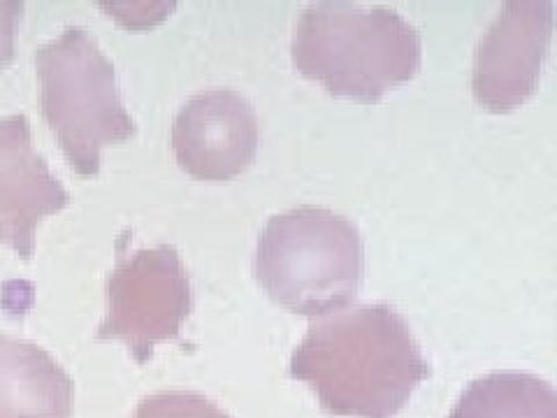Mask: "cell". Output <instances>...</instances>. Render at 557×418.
<instances>
[{
  "mask_svg": "<svg viewBox=\"0 0 557 418\" xmlns=\"http://www.w3.org/2000/svg\"><path fill=\"white\" fill-rule=\"evenodd\" d=\"M73 379L42 346L0 335V418H70Z\"/></svg>",
  "mask_w": 557,
  "mask_h": 418,
  "instance_id": "obj_9",
  "label": "cell"
},
{
  "mask_svg": "<svg viewBox=\"0 0 557 418\" xmlns=\"http://www.w3.org/2000/svg\"><path fill=\"white\" fill-rule=\"evenodd\" d=\"M288 374L330 414L395 418L430 377V362L403 314L376 303L311 323Z\"/></svg>",
  "mask_w": 557,
  "mask_h": 418,
  "instance_id": "obj_1",
  "label": "cell"
},
{
  "mask_svg": "<svg viewBox=\"0 0 557 418\" xmlns=\"http://www.w3.org/2000/svg\"><path fill=\"white\" fill-rule=\"evenodd\" d=\"M133 418H231L212 399L194 391H163L139 399Z\"/></svg>",
  "mask_w": 557,
  "mask_h": 418,
  "instance_id": "obj_11",
  "label": "cell"
},
{
  "mask_svg": "<svg viewBox=\"0 0 557 418\" xmlns=\"http://www.w3.org/2000/svg\"><path fill=\"white\" fill-rule=\"evenodd\" d=\"M290 61L330 96L374 104L418 75L423 40L393 8L325 0L302 10Z\"/></svg>",
  "mask_w": 557,
  "mask_h": 418,
  "instance_id": "obj_2",
  "label": "cell"
},
{
  "mask_svg": "<svg viewBox=\"0 0 557 418\" xmlns=\"http://www.w3.org/2000/svg\"><path fill=\"white\" fill-rule=\"evenodd\" d=\"M24 3L16 0H0V70L8 67L14 57V38L22 22Z\"/></svg>",
  "mask_w": 557,
  "mask_h": 418,
  "instance_id": "obj_12",
  "label": "cell"
},
{
  "mask_svg": "<svg viewBox=\"0 0 557 418\" xmlns=\"http://www.w3.org/2000/svg\"><path fill=\"white\" fill-rule=\"evenodd\" d=\"M42 114L79 177H96L102 147L135 135L112 61L89 30L65 28L35 51Z\"/></svg>",
  "mask_w": 557,
  "mask_h": 418,
  "instance_id": "obj_4",
  "label": "cell"
},
{
  "mask_svg": "<svg viewBox=\"0 0 557 418\" xmlns=\"http://www.w3.org/2000/svg\"><path fill=\"white\" fill-rule=\"evenodd\" d=\"M194 311V288L180 251L170 244L116 260L108 276V314L98 340H121L133 358L151 360L161 342L177 340Z\"/></svg>",
  "mask_w": 557,
  "mask_h": 418,
  "instance_id": "obj_5",
  "label": "cell"
},
{
  "mask_svg": "<svg viewBox=\"0 0 557 418\" xmlns=\"http://www.w3.org/2000/svg\"><path fill=\"white\" fill-rule=\"evenodd\" d=\"M553 40L550 0H513L483 33L474 54L472 94L487 112H513L539 89Z\"/></svg>",
  "mask_w": 557,
  "mask_h": 418,
  "instance_id": "obj_6",
  "label": "cell"
},
{
  "mask_svg": "<svg viewBox=\"0 0 557 418\" xmlns=\"http://www.w3.org/2000/svg\"><path fill=\"white\" fill-rule=\"evenodd\" d=\"M258 145L256 108L233 89H209L188 98L174 116V159L194 180H235L253 163Z\"/></svg>",
  "mask_w": 557,
  "mask_h": 418,
  "instance_id": "obj_7",
  "label": "cell"
},
{
  "mask_svg": "<svg viewBox=\"0 0 557 418\" xmlns=\"http://www.w3.org/2000/svg\"><path fill=\"white\" fill-rule=\"evenodd\" d=\"M448 418H557V393L528 372H491L462 391Z\"/></svg>",
  "mask_w": 557,
  "mask_h": 418,
  "instance_id": "obj_10",
  "label": "cell"
},
{
  "mask_svg": "<svg viewBox=\"0 0 557 418\" xmlns=\"http://www.w3.org/2000/svg\"><path fill=\"white\" fill-rule=\"evenodd\" d=\"M253 272L278 307L327 317L358 298L364 244L351 219L302 205L268 221L258 237Z\"/></svg>",
  "mask_w": 557,
  "mask_h": 418,
  "instance_id": "obj_3",
  "label": "cell"
},
{
  "mask_svg": "<svg viewBox=\"0 0 557 418\" xmlns=\"http://www.w3.org/2000/svg\"><path fill=\"white\" fill-rule=\"evenodd\" d=\"M67 202V190L33 149L28 119H0V244L30 260L38 223L59 214Z\"/></svg>",
  "mask_w": 557,
  "mask_h": 418,
  "instance_id": "obj_8",
  "label": "cell"
}]
</instances>
